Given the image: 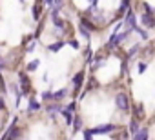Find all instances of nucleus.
<instances>
[{
  "label": "nucleus",
  "mask_w": 155,
  "mask_h": 140,
  "mask_svg": "<svg viewBox=\"0 0 155 140\" xmlns=\"http://www.w3.org/2000/svg\"><path fill=\"white\" fill-rule=\"evenodd\" d=\"M128 8H130V4H128V2H122V4H120V11H126Z\"/></svg>",
  "instance_id": "6ab92c4d"
},
{
  "label": "nucleus",
  "mask_w": 155,
  "mask_h": 140,
  "mask_svg": "<svg viewBox=\"0 0 155 140\" xmlns=\"http://www.w3.org/2000/svg\"><path fill=\"white\" fill-rule=\"evenodd\" d=\"M146 71V64H139V73H144Z\"/></svg>",
  "instance_id": "aec40b11"
},
{
  "label": "nucleus",
  "mask_w": 155,
  "mask_h": 140,
  "mask_svg": "<svg viewBox=\"0 0 155 140\" xmlns=\"http://www.w3.org/2000/svg\"><path fill=\"white\" fill-rule=\"evenodd\" d=\"M37 109H40V104L37 100H31L29 102V111H37Z\"/></svg>",
  "instance_id": "f8f14e48"
},
{
  "label": "nucleus",
  "mask_w": 155,
  "mask_h": 140,
  "mask_svg": "<svg viewBox=\"0 0 155 140\" xmlns=\"http://www.w3.org/2000/svg\"><path fill=\"white\" fill-rule=\"evenodd\" d=\"M140 20H142V24H144L146 27H155V17H153V15L144 13V15L140 17Z\"/></svg>",
  "instance_id": "7ed1b4c3"
},
{
  "label": "nucleus",
  "mask_w": 155,
  "mask_h": 140,
  "mask_svg": "<svg viewBox=\"0 0 155 140\" xmlns=\"http://www.w3.org/2000/svg\"><path fill=\"white\" fill-rule=\"evenodd\" d=\"M79 31H81V35H82L84 38H90V31H88L86 27H82V26H79Z\"/></svg>",
  "instance_id": "2eb2a0df"
},
{
  "label": "nucleus",
  "mask_w": 155,
  "mask_h": 140,
  "mask_svg": "<svg viewBox=\"0 0 155 140\" xmlns=\"http://www.w3.org/2000/svg\"><path fill=\"white\" fill-rule=\"evenodd\" d=\"M44 98H46V100H49V98H53V95H51V93H48V91H46V93H44Z\"/></svg>",
  "instance_id": "4be33fe9"
},
{
  "label": "nucleus",
  "mask_w": 155,
  "mask_h": 140,
  "mask_svg": "<svg viewBox=\"0 0 155 140\" xmlns=\"http://www.w3.org/2000/svg\"><path fill=\"white\" fill-rule=\"evenodd\" d=\"M84 138L86 140H91V131H84Z\"/></svg>",
  "instance_id": "412c9836"
},
{
  "label": "nucleus",
  "mask_w": 155,
  "mask_h": 140,
  "mask_svg": "<svg viewBox=\"0 0 155 140\" xmlns=\"http://www.w3.org/2000/svg\"><path fill=\"white\" fill-rule=\"evenodd\" d=\"M20 86H22V91H24V93L29 91V80H28L26 75H20Z\"/></svg>",
  "instance_id": "423d86ee"
},
{
  "label": "nucleus",
  "mask_w": 155,
  "mask_h": 140,
  "mask_svg": "<svg viewBox=\"0 0 155 140\" xmlns=\"http://www.w3.org/2000/svg\"><path fill=\"white\" fill-rule=\"evenodd\" d=\"M69 44H71V46H73V47H79V42H77V40H71V42H69Z\"/></svg>",
  "instance_id": "5701e85b"
},
{
  "label": "nucleus",
  "mask_w": 155,
  "mask_h": 140,
  "mask_svg": "<svg viewBox=\"0 0 155 140\" xmlns=\"http://www.w3.org/2000/svg\"><path fill=\"white\" fill-rule=\"evenodd\" d=\"M82 82H84V73H82V71H79V73L75 75V78H73V86H75V89H77V91H79V88L82 86Z\"/></svg>",
  "instance_id": "39448f33"
},
{
  "label": "nucleus",
  "mask_w": 155,
  "mask_h": 140,
  "mask_svg": "<svg viewBox=\"0 0 155 140\" xmlns=\"http://www.w3.org/2000/svg\"><path fill=\"white\" fill-rule=\"evenodd\" d=\"M38 64H40L38 60H33V62H29V65H28V69H29V71H35V69L38 67Z\"/></svg>",
  "instance_id": "4468645a"
},
{
  "label": "nucleus",
  "mask_w": 155,
  "mask_h": 140,
  "mask_svg": "<svg viewBox=\"0 0 155 140\" xmlns=\"http://www.w3.org/2000/svg\"><path fill=\"white\" fill-rule=\"evenodd\" d=\"M128 35H130V31H124V33H120V35L111 37V40H110V47H111V46H117L119 42H122L124 38H128Z\"/></svg>",
  "instance_id": "20e7f679"
},
{
  "label": "nucleus",
  "mask_w": 155,
  "mask_h": 140,
  "mask_svg": "<svg viewBox=\"0 0 155 140\" xmlns=\"http://www.w3.org/2000/svg\"><path fill=\"white\" fill-rule=\"evenodd\" d=\"M130 131H131V133H139V131H140V129H139V124H137V120H135V118H133V120H131V124H130Z\"/></svg>",
  "instance_id": "9d476101"
},
{
  "label": "nucleus",
  "mask_w": 155,
  "mask_h": 140,
  "mask_svg": "<svg viewBox=\"0 0 155 140\" xmlns=\"http://www.w3.org/2000/svg\"><path fill=\"white\" fill-rule=\"evenodd\" d=\"M135 140H148V129H140L137 133V138Z\"/></svg>",
  "instance_id": "6e6552de"
},
{
  "label": "nucleus",
  "mask_w": 155,
  "mask_h": 140,
  "mask_svg": "<svg viewBox=\"0 0 155 140\" xmlns=\"http://www.w3.org/2000/svg\"><path fill=\"white\" fill-rule=\"evenodd\" d=\"M40 15H42V4H35V6H33V17L38 20Z\"/></svg>",
  "instance_id": "0eeeda50"
},
{
  "label": "nucleus",
  "mask_w": 155,
  "mask_h": 140,
  "mask_svg": "<svg viewBox=\"0 0 155 140\" xmlns=\"http://www.w3.org/2000/svg\"><path fill=\"white\" fill-rule=\"evenodd\" d=\"M62 46H64L62 42H57V44H51V46H49V51H58V49H60Z\"/></svg>",
  "instance_id": "dca6fc26"
},
{
  "label": "nucleus",
  "mask_w": 155,
  "mask_h": 140,
  "mask_svg": "<svg viewBox=\"0 0 155 140\" xmlns=\"http://www.w3.org/2000/svg\"><path fill=\"white\" fill-rule=\"evenodd\" d=\"M115 104H117V107L120 111H128V107H130V100H128V97L124 93H119L115 97Z\"/></svg>",
  "instance_id": "f257e3e1"
},
{
  "label": "nucleus",
  "mask_w": 155,
  "mask_h": 140,
  "mask_svg": "<svg viewBox=\"0 0 155 140\" xmlns=\"http://www.w3.org/2000/svg\"><path fill=\"white\" fill-rule=\"evenodd\" d=\"M81 26H82V27H86L88 31H95V26H93L91 22H88V20H82V22H81Z\"/></svg>",
  "instance_id": "1a4fd4ad"
},
{
  "label": "nucleus",
  "mask_w": 155,
  "mask_h": 140,
  "mask_svg": "<svg viewBox=\"0 0 155 140\" xmlns=\"http://www.w3.org/2000/svg\"><path fill=\"white\" fill-rule=\"evenodd\" d=\"M139 116H142V106H137V107H135V120H137Z\"/></svg>",
  "instance_id": "f3484780"
},
{
  "label": "nucleus",
  "mask_w": 155,
  "mask_h": 140,
  "mask_svg": "<svg viewBox=\"0 0 155 140\" xmlns=\"http://www.w3.org/2000/svg\"><path fill=\"white\" fill-rule=\"evenodd\" d=\"M64 95H66V89H60V91H57V93L53 95V98H55V100H62Z\"/></svg>",
  "instance_id": "9b49d317"
},
{
  "label": "nucleus",
  "mask_w": 155,
  "mask_h": 140,
  "mask_svg": "<svg viewBox=\"0 0 155 140\" xmlns=\"http://www.w3.org/2000/svg\"><path fill=\"white\" fill-rule=\"evenodd\" d=\"M62 115H64V118H66V122H68V126H69V124H71V111L62 109Z\"/></svg>",
  "instance_id": "ddd939ff"
},
{
  "label": "nucleus",
  "mask_w": 155,
  "mask_h": 140,
  "mask_svg": "<svg viewBox=\"0 0 155 140\" xmlns=\"http://www.w3.org/2000/svg\"><path fill=\"white\" fill-rule=\"evenodd\" d=\"M0 69H4V60L0 58Z\"/></svg>",
  "instance_id": "b1692460"
},
{
  "label": "nucleus",
  "mask_w": 155,
  "mask_h": 140,
  "mask_svg": "<svg viewBox=\"0 0 155 140\" xmlns=\"http://www.w3.org/2000/svg\"><path fill=\"white\" fill-rule=\"evenodd\" d=\"M113 129H115L113 124H104V126H101V127L91 129V135H102V133H110V131H113Z\"/></svg>",
  "instance_id": "f03ea898"
},
{
  "label": "nucleus",
  "mask_w": 155,
  "mask_h": 140,
  "mask_svg": "<svg viewBox=\"0 0 155 140\" xmlns=\"http://www.w3.org/2000/svg\"><path fill=\"white\" fill-rule=\"evenodd\" d=\"M81 126H82L81 118H75V129H81Z\"/></svg>",
  "instance_id": "a211bd4d"
},
{
  "label": "nucleus",
  "mask_w": 155,
  "mask_h": 140,
  "mask_svg": "<svg viewBox=\"0 0 155 140\" xmlns=\"http://www.w3.org/2000/svg\"><path fill=\"white\" fill-rule=\"evenodd\" d=\"M0 109H4V102H2V98H0Z\"/></svg>",
  "instance_id": "393cba45"
}]
</instances>
